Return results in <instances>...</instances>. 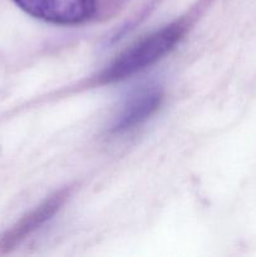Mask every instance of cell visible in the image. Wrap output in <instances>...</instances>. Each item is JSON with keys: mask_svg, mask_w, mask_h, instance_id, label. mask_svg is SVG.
I'll list each match as a JSON object with an SVG mask.
<instances>
[{"mask_svg": "<svg viewBox=\"0 0 256 257\" xmlns=\"http://www.w3.org/2000/svg\"><path fill=\"white\" fill-rule=\"evenodd\" d=\"M27 14L59 25H75L94 15L97 0H14Z\"/></svg>", "mask_w": 256, "mask_h": 257, "instance_id": "2", "label": "cell"}, {"mask_svg": "<svg viewBox=\"0 0 256 257\" xmlns=\"http://www.w3.org/2000/svg\"><path fill=\"white\" fill-rule=\"evenodd\" d=\"M162 90L146 87L131 95L112 125L113 133H124L145 123L161 105Z\"/></svg>", "mask_w": 256, "mask_h": 257, "instance_id": "3", "label": "cell"}, {"mask_svg": "<svg viewBox=\"0 0 256 257\" xmlns=\"http://www.w3.org/2000/svg\"><path fill=\"white\" fill-rule=\"evenodd\" d=\"M67 196V190L59 191L55 195H53L52 197L45 200L35 210L28 213L12 230H9L5 233L4 237L0 241V248H3V250H10V248L19 245L23 240H25L29 235H32L34 231H37L40 226L44 225L47 221H49L59 211L63 203L65 202Z\"/></svg>", "mask_w": 256, "mask_h": 257, "instance_id": "4", "label": "cell"}, {"mask_svg": "<svg viewBox=\"0 0 256 257\" xmlns=\"http://www.w3.org/2000/svg\"><path fill=\"white\" fill-rule=\"evenodd\" d=\"M185 33L181 23L167 25L128 48L99 75L100 83H113L125 79L150 67L167 54Z\"/></svg>", "mask_w": 256, "mask_h": 257, "instance_id": "1", "label": "cell"}]
</instances>
